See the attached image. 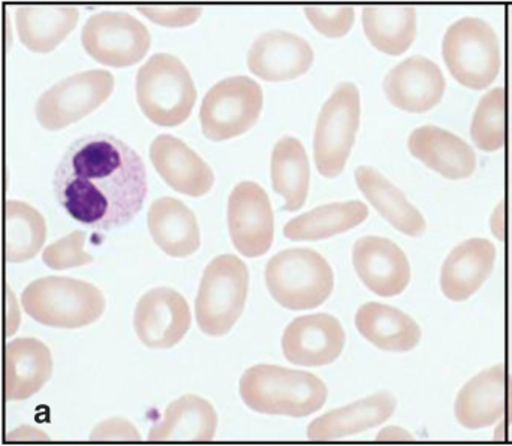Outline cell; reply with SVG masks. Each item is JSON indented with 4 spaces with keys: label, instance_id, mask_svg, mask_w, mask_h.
Masks as SVG:
<instances>
[{
    "label": "cell",
    "instance_id": "2",
    "mask_svg": "<svg viewBox=\"0 0 512 446\" xmlns=\"http://www.w3.org/2000/svg\"><path fill=\"white\" fill-rule=\"evenodd\" d=\"M240 396L258 414L304 418L322 409L328 390L312 373L261 364L243 373Z\"/></svg>",
    "mask_w": 512,
    "mask_h": 446
},
{
    "label": "cell",
    "instance_id": "19",
    "mask_svg": "<svg viewBox=\"0 0 512 446\" xmlns=\"http://www.w3.org/2000/svg\"><path fill=\"white\" fill-rule=\"evenodd\" d=\"M315 53L306 39L285 30L262 33L248 53L252 74L265 81H288L306 74Z\"/></svg>",
    "mask_w": 512,
    "mask_h": 446
},
{
    "label": "cell",
    "instance_id": "17",
    "mask_svg": "<svg viewBox=\"0 0 512 446\" xmlns=\"http://www.w3.org/2000/svg\"><path fill=\"white\" fill-rule=\"evenodd\" d=\"M445 86L441 68L424 56L403 60L384 80L388 101L408 113H426L435 108L444 96Z\"/></svg>",
    "mask_w": 512,
    "mask_h": 446
},
{
    "label": "cell",
    "instance_id": "30",
    "mask_svg": "<svg viewBox=\"0 0 512 446\" xmlns=\"http://www.w3.org/2000/svg\"><path fill=\"white\" fill-rule=\"evenodd\" d=\"M367 218L369 209L361 201L327 204L291 219L283 234L292 241L325 240L355 228Z\"/></svg>",
    "mask_w": 512,
    "mask_h": 446
},
{
    "label": "cell",
    "instance_id": "29",
    "mask_svg": "<svg viewBox=\"0 0 512 446\" xmlns=\"http://www.w3.org/2000/svg\"><path fill=\"white\" fill-rule=\"evenodd\" d=\"M271 185L282 195L285 212H297L309 194L310 167L303 144L294 137L277 141L271 153Z\"/></svg>",
    "mask_w": 512,
    "mask_h": 446
},
{
    "label": "cell",
    "instance_id": "31",
    "mask_svg": "<svg viewBox=\"0 0 512 446\" xmlns=\"http://www.w3.org/2000/svg\"><path fill=\"white\" fill-rule=\"evenodd\" d=\"M363 27L373 47L399 56L417 35V11L411 6H369L363 9Z\"/></svg>",
    "mask_w": 512,
    "mask_h": 446
},
{
    "label": "cell",
    "instance_id": "6",
    "mask_svg": "<svg viewBox=\"0 0 512 446\" xmlns=\"http://www.w3.org/2000/svg\"><path fill=\"white\" fill-rule=\"evenodd\" d=\"M249 291V270L236 255L213 259L201 279L195 300L198 327L207 336L230 333L245 309Z\"/></svg>",
    "mask_w": 512,
    "mask_h": 446
},
{
    "label": "cell",
    "instance_id": "28",
    "mask_svg": "<svg viewBox=\"0 0 512 446\" xmlns=\"http://www.w3.org/2000/svg\"><path fill=\"white\" fill-rule=\"evenodd\" d=\"M358 188L366 200L381 213L385 221L390 222L397 231L420 237L426 231V219L406 200L402 191L396 188L390 180L385 179L375 168L363 167L355 171Z\"/></svg>",
    "mask_w": 512,
    "mask_h": 446
},
{
    "label": "cell",
    "instance_id": "27",
    "mask_svg": "<svg viewBox=\"0 0 512 446\" xmlns=\"http://www.w3.org/2000/svg\"><path fill=\"white\" fill-rule=\"evenodd\" d=\"M80 12L74 6H20L15 26L24 47L33 53H50L77 26Z\"/></svg>",
    "mask_w": 512,
    "mask_h": 446
},
{
    "label": "cell",
    "instance_id": "36",
    "mask_svg": "<svg viewBox=\"0 0 512 446\" xmlns=\"http://www.w3.org/2000/svg\"><path fill=\"white\" fill-rule=\"evenodd\" d=\"M137 9L153 23L167 27L191 26L203 14V8L198 6H138Z\"/></svg>",
    "mask_w": 512,
    "mask_h": 446
},
{
    "label": "cell",
    "instance_id": "8",
    "mask_svg": "<svg viewBox=\"0 0 512 446\" xmlns=\"http://www.w3.org/2000/svg\"><path fill=\"white\" fill-rule=\"evenodd\" d=\"M360 114L357 86L340 83L319 113L313 140L316 168L325 179H336L345 170L360 128Z\"/></svg>",
    "mask_w": 512,
    "mask_h": 446
},
{
    "label": "cell",
    "instance_id": "13",
    "mask_svg": "<svg viewBox=\"0 0 512 446\" xmlns=\"http://www.w3.org/2000/svg\"><path fill=\"white\" fill-rule=\"evenodd\" d=\"M228 228L234 247L246 258H258L270 250L274 216L267 192L254 182H242L228 200Z\"/></svg>",
    "mask_w": 512,
    "mask_h": 446
},
{
    "label": "cell",
    "instance_id": "14",
    "mask_svg": "<svg viewBox=\"0 0 512 446\" xmlns=\"http://www.w3.org/2000/svg\"><path fill=\"white\" fill-rule=\"evenodd\" d=\"M134 328L147 348H173L191 328L188 301L180 292L165 286L150 289L135 307Z\"/></svg>",
    "mask_w": 512,
    "mask_h": 446
},
{
    "label": "cell",
    "instance_id": "40",
    "mask_svg": "<svg viewBox=\"0 0 512 446\" xmlns=\"http://www.w3.org/2000/svg\"><path fill=\"white\" fill-rule=\"evenodd\" d=\"M505 213L504 203L499 204L498 209L495 210L492 216V231L499 240H505Z\"/></svg>",
    "mask_w": 512,
    "mask_h": 446
},
{
    "label": "cell",
    "instance_id": "23",
    "mask_svg": "<svg viewBox=\"0 0 512 446\" xmlns=\"http://www.w3.org/2000/svg\"><path fill=\"white\" fill-rule=\"evenodd\" d=\"M53 372V358L38 339H15L5 349V394L9 402H21L42 390Z\"/></svg>",
    "mask_w": 512,
    "mask_h": 446
},
{
    "label": "cell",
    "instance_id": "7",
    "mask_svg": "<svg viewBox=\"0 0 512 446\" xmlns=\"http://www.w3.org/2000/svg\"><path fill=\"white\" fill-rule=\"evenodd\" d=\"M442 56L451 75L469 89H486L501 71L498 35L481 18L465 17L451 24L442 42Z\"/></svg>",
    "mask_w": 512,
    "mask_h": 446
},
{
    "label": "cell",
    "instance_id": "15",
    "mask_svg": "<svg viewBox=\"0 0 512 446\" xmlns=\"http://www.w3.org/2000/svg\"><path fill=\"white\" fill-rule=\"evenodd\" d=\"M346 336L339 319L327 313L295 318L283 331L282 351L295 366L322 367L342 355Z\"/></svg>",
    "mask_w": 512,
    "mask_h": 446
},
{
    "label": "cell",
    "instance_id": "11",
    "mask_svg": "<svg viewBox=\"0 0 512 446\" xmlns=\"http://www.w3.org/2000/svg\"><path fill=\"white\" fill-rule=\"evenodd\" d=\"M81 44L101 65L128 68L143 60L152 44L149 29L126 12L105 11L84 24Z\"/></svg>",
    "mask_w": 512,
    "mask_h": 446
},
{
    "label": "cell",
    "instance_id": "20",
    "mask_svg": "<svg viewBox=\"0 0 512 446\" xmlns=\"http://www.w3.org/2000/svg\"><path fill=\"white\" fill-rule=\"evenodd\" d=\"M409 152L445 179H468L477 167V156L462 138L438 126L415 129L408 141Z\"/></svg>",
    "mask_w": 512,
    "mask_h": 446
},
{
    "label": "cell",
    "instance_id": "39",
    "mask_svg": "<svg viewBox=\"0 0 512 446\" xmlns=\"http://www.w3.org/2000/svg\"><path fill=\"white\" fill-rule=\"evenodd\" d=\"M378 441H391V442H399V441H414V436L411 433L406 432L405 429H400L397 426L385 427L384 430L378 433L376 436Z\"/></svg>",
    "mask_w": 512,
    "mask_h": 446
},
{
    "label": "cell",
    "instance_id": "32",
    "mask_svg": "<svg viewBox=\"0 0 512 446\" xmlns=\"http://www.w3.org/2000/svg\"><path fill=\"white\" fill-rule=\"evenodd\" d=\"M47 237V225L38 210L21 201L5 206V256L11 264L29 261L38 255Z\"/></svg>",
    "mask_w": 512,
    "mask_h": 446
},
{
    "label": "cell",
    "instance_id": "5",
    "mask_svg": "<svg viewBox=\"0 0 512 446\" xmlns=\"http://www.w3.org/2000/svg\"><path fill=\"white\" fill-rule=\"evenodd\" d=\"M271 297L288 310H309L327 301L334 274L324 256L310 249H286L265 267Z\"/></svg>",
    "mask_w": 512,
    "mask_h": 446
},
{
    "label": "cell",
    "instance_id": "33",
    "mask_svg": "<svg viewBox=\"0 0 512 446\" xmlns=\"http://www.w3.org/2000/svg\"><path fill=\"white\" fill-rule=\"evenodd\" d=\"M471 137L484 152H496L507 143V93L504 87H496L481 98L472 119Z\"/></svg>",
    "mask_w": 512,
    "mask_h": 446
},
{
    "label": "cell",
    "instance_id": "12",
    "mask_svg": "<svg viewBox=\"0 0 512 446\" xmlns=\"http://www.w3.org/2000/svg\"><path fill=\"white\" fill-rule=\"evenodd\" d=\"M460 426L489 429L512 421V376L504 366L490 367L460 390L454 405Z\"/></svg>",
    "mask_w": 512,
    "mask_h": 446
},
{
    "label": "cell",
    "instance_id": "22",
    "mask_svg": "<svg viewBox=\"0 0 512 446\" xmlns=\"http://www.w3.org/2000/svg\"><path fill=\"white\" fill-rule=\"evenodd\" d=\"M397 400L393 394L382 391L366 399L334 409L309 424L307 438L312 441H336L375 429L393 417Z\"/></svg>",
    "mask_w": 512,
    "mask_h": 446
},
{
    "label": "cell",
    "instance_id": "38",
    "mask_svg": "<svg viewBox=\"0 0 512 446\" xmlns=\"http://www.w3.org/2000/svg\"><path fill=\"white\" fill-rule=\"evenodd\" d=\"M8 441H48V436L41 430L33 429V427L21 426L14 432L9 433Z\"/></svg>",
    "mask_w": 512,
    "mask_h": 446
},
{
    "label": "cell",
    "instance_id": "25",
    "mask_svg": "<svg viewBox=\"0 0 512 446\" xmlns=\"http://www.w3.org/2000/svg\"><path fill=\"white\" fill-rule=\"evenodd\" d=\"M355 327L364 339L387 352H409L421 340V328L396 307L366 303L355 315Z\"/></svg>",
    "mask_w": 512,
    "mask_h": 446
},
{
    "label": "cell",
    "instance_id": "37",
    "mask_svg": "<svg viewBox=\"0 0 512 446\" xmlns=\"http://www.w3.org/2000/svg\"><path fill=\"white\" fill-rule=\"evenodd\" d=\"M92 441H140L137 427L125 418L102 421L90 433Z\"/></svg>",
    "mask_w": 512,
    "mask_h": 446
},
{
    "label": "cell",
    "instance_id": "34",
    "mask_svg": "<svg viewBox=\"0 0 512 446\" xmlns=\"http://www.w3.org/2000/svg\"><path fill=\"white\" fill-rule=\"evenodd\" d=\"M84 244H86V234L83 231L71 232L45 247L42 261L51 270H68V268L90 264L95 261V258L84 250Z\"/></svg>",
    "mask_w": 512,
    "mask_h": 446
},
{
    "label": "cell",
    "instance_id": "26",
    "mask_svg": "<svg viewBox=\"0 0 512 446\" xmlns=\"http://www.w3.org/2000/svg\"><path fill=\"white\" fill-rule=\"evenodd\" d=\"M216 427L218 415L212 403L186 394L168 406L162 420L150 429L149 441H212Z\"/></svg>",
    "mask_w": 512,
    "mask_h": 446
},
{
    "label": "cell",
    "instance_id": "21",
    "mask_svg": "<svg viewBox=\"0 0 512 446\" xmlns=\"http://www.w3.org/2000/svg\"><path fill=\"white\" fill-rule=\"evenodd\" d=\"M496 247L486 238H471L459 244L445 259L441 289L448 300L471 298L489 279L495 267Z\"/></svg>",
    "mask_w": 512,
    "mask_h": 446
},
{
    "label": "cell",
    "instance_id": "16",
    "mask_svg": "<svg viewBox=\"0 0 512 446\" xmlns=\"http://www.w3.org/2000/svg\"><path fill=\"white\" fill-rule=\"evenodd\" d=\"M352 262L361 282L381 297H396L411 282L408 256L388 238H360L352 249Z\"/></svg>",
    "mask_w": 512,
    "mask_h": 446
},
{
    "label": "cell",
    "instance_id": "3",
    "mask_svg": "<svg viewBox=\"0 0 512 446\" xmlns=\"http://www.w3.org/2000/svg\"><path fill=\"white\" fill-rule=\"evenodd\" d=\"M21 306L39 324L75 330L101 318L105 298L92 283L72 277L48 276L26 286Z\"/></svg>",
    "mask_w": 512,
    "mask_h": 446
},
{
    "label": "cell",
    "instance_id": "10",
    "mask_svg": "<svg viewBox=\"0 0 512 446\" xmlns=\"http://www.w3.org/2000/svg\"><path fill=\"white\" fill-rule=\"evenodd\" d=\"M113 89L114 77L104 69L78 72L42 93L36 119L47 131H60L101 107Z\"/></svg>",
    "mask_w": 512,
    "mask_h": 446
},
{
    "label": "cell",
    "instance_id": "18",
    "mask_svg": "<svg viewBox=\"0 0 512 446\" xmlns=\"http://www.w3.org/2000/svg\"><path fill=\"white\" fill-rule=\"evenodd\" d=\"M149 155L161 179L174 191L194 198L212 191L215 185L212 168L179 138L158 135L150 144Z\"/></svg>",
    "mask_w": 512,
    "mask_h": 446
},
{
    "label": "cell",
    "instance_id": "4",
    "mask_svg": "<svg viewBox=\"0 0 512 446\" xmlns=\"http://www.w3.org/2000/svg\"><path fill=\"white\" fill-rule=\"evenodd\" d=\"M135 92L144 116L162 128L185 123L197 101V89L188 68L167 53L155 54L138 69Z\"/></svg>",
    "mask_w": 512,
    "mask_h": 446
},
{
    "label": "cell",
    "instance_id": "1",
    "mask_svg": "<svg viewBox=\"0 0 512 446\" xmlns=\"http://www.w3.org/2000/svg\"><path fill=\"white\" fill-rule=\"evenodd\" d=\"M53 191L57 204L74 221L98 231H113L129 225L143 209L146 165L114 135H84L60 158Z\"/></svg>",
    "mask_w": 512,
    "mask_h": 446
},
{
    "label": "cell",
    "instance_id": "35",
    "mask_svg": "<svg viewBox=\"0 0 512 446\" xmlns=\"http://www.w3.org/2000/svg\"><path fill=\"white\" fill-rule=\"evenodd\" d=\"M304 14L312 26L328 38H342L354 24L355 11L351 6H307Z\"/></svg>",
    "mask_w": 512,
    "mask_h": 446
},
{
    "label": "cell",
    "instance_id": "24",
    "mask_svg": "<svg viewBox=\"0 0 512 446\" xmlns=\"http://www.w3.org/2000/svg\"><path fill=\"white\" fill-rule=\"evenodd\" d=\"M147 226L156 246L173 258H186L200 249L197 218L176 198L164 197L153 201L147 213Z\"/></svg>",
    "mask_w": 512,
    "mask_h": 446
},
{
    "label": "cell",
    "instance_id": "9",
    "mask_svg": "<svg viewBox=\"0 0 512 446\" xmlns=\"http://www.w3.org/2000/svg\"><path fill=\"white\" fill-rule=\"evenodd\" d=\"M264 104L261 86L245 75L225 78L204 96L200 123L207 140L227 141L254 128Z\"/></svg>",
    "mask_w": 512,
    "mask_h": 446
}]
</instances>
